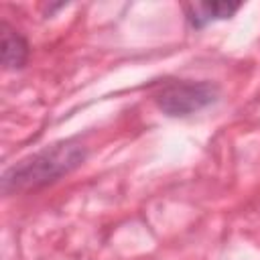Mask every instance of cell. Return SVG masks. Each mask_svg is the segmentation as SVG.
I'll list each match as a JSON object with an SVG mask.
<instances>
[{"mask_svg":"<svg viewBox=\"0 0 260 260\" xmlns=\"http://www.w3.org/2000/svg\"><path fill=\"white\" fill-rule=\"evenodd\" d=\"M219 95V85L209 79H169L152 93V102L169 118H189L217 104Z\"/></svg>","mask_w":260,"mask_h":260,"instance_id":"cell-2","label":"cell"},{"mask_svg":"<svg viewBox=\"0 0 260 260\" xmlns=\"http://www.w3.org/2000/svg\"><path fill=\"white\" fill-rule=\"evenodd\" d=\"M0 53L4 71H20L28 63L30 45L26 37L8 20H0Z\"/></svg>","mask_w":260,"mask_h":260,"instance_id":"cell-4","label":"cell"},{"mask_svg":"<svg viewBox=\"0 0 260 260\" xmlns=\"http://www.w3.org/2000/svg\"><path fill=\"white\" fill-rule=\"evenodd\" d=\"M240 8H242V2H228V0L189 2V4H183V16H185V22L189 24V28L201 30L213 22L230 20Z\"/></svg>","mask_w":260,"mask_h":260,"instance_id":"cell-3","label":"cell"},{"mask_svg":"<svg viewBox=\"0 0 260 260\" xmlns=\"http://www.w3.org/2000/svg\"><path fill=\"white\" fill-rule=\"evenodd\" d=\"M87 154L89 146L81 140V136H69L51 142L4 169L0 179L2 195L10 197L41 191L79 169Z\"/></svg>","mask_w":260,"mask_h":260,"instance_id":"cell-1","label":"cell"}]
</instances>
